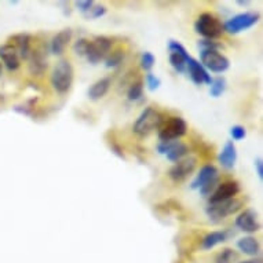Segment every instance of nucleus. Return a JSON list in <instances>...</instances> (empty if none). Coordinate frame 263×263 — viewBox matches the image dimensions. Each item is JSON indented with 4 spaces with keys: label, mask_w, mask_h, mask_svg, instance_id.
Masks as SVG:
<instances>
[{
    "label": "nucleus",
    "mask_w": 263,
    "mask_h": 263,
    "mask_svg": "<svg viewBox=\"0 0 263 263\" xmlns=\"http://www.w3.org/2000/svg\"><path fill=\"white\" fill-rule=\"evenodd\" d=\"M74 79V70L73 66L70 64L69 60H60L54 66V69L50 76V82H51L52 88L58 92V94H66L69 92L73 84Z\"/></svg>",
    "instance_id": "1"
},
{
    "label": "nucleus",
    "mask_w": 263,
    "mask_h": 263,
    "mask_svg": "<svg viewBox=\"0 0 263 263\" xmlns=\"http://www.w3.org/2000/svg\"><path fill=\"white\" fill-rule=\"evenodd\" d=\"M164 120H165V117H164L163 113L159 112L153 106H147L138 116L133 129H134L135 134L139 135V137H145V135L152 134L156 129H159L164 123Z\"/></svg>",
    "instance_id": "2"
},
{
    "label": "nucleus",
    "mask_w": 263,
    "mask_h": 263,
    "mask_svg": "<svg viewBox=\"0 0 263 263\" xmlns=\"http://www.w3.org/2000/svg\"><path fill=\"white\" fill-rule=\"evenodd\" d=\"M194 30L207 40H215L224 33L223 24L212 13L200 14L194 22Z\"/></svg>",
    "instance_id": "3"
},
{
    "label": "nucleus",
    "mask_w": 263,
    "mask_h": 263,
    "mask_svg": "<svg viewBox=\"0 0 263 263\" xmlns=\"http://www.w3.org/2000/svg\"><path fill=\"white\" fill-rule=\"evenodd\" d=\"M242 207H244V201L234 197V199L219 201V203H208L207 208H205V214L212 223H218L220 220H223L224 218L240 211Z\"/></svg>",
    "instance_id": "4"
},
{
    "label": "nucleus",
    "mask_w": 263,
    "mask_h": 263,
    "mask_svg": "<svg viewBox=\"0 0 263 263\" xmlns=\"http://www.w3.org/2000/svg\"><path fill=\"white\" fill-rule=\"evenodd\" d=\"M187 133V124L182 117L174 116L165 119L159 128L160 142H171L178 141Z\"/></svg>",
    "instance_id": "5"
},
{
    "label": "nucleus",
    "mask_w": 263,
    "mask_h": 263,
    "mask_svg": "<svg viewBox=\"0 0 263 263\" xmlns=\"http://www.w3.org/2000/svg\"><path fill=\"white\" fill-rule=\"evenodd\" d=\"M113 50V39L108 36H97L88 42L86 51V58L90 64H98L105 60L108 54Z\"/></svg>",
    "instance_id": "6"
},
{
    "label": "nucleus",
    "mask_w": 263,
    "mask_h": 263,
    "mask_svg": "<svg viewBox=\"0 0 263 263\" xmlns=\"http://www.w3.org/2000/svg\"><path fill=\"white\" fill-rule=\"evenodd\" d=\"M200 64L214 73H223L229 69L230 61L218 50H200Z\"/></svg>",
    "instance_id": "7"
},
{
    "label": "nucleus",
    "mask_w": 263,
    "mask_h": 263,
    "mask_svg": "<svg viewBox=\"0 0 263 263\" xmlns=\"http://www.w3.org/2000/svg\"><path fill=\"white\" fill-rule=\"evenodd\" d=\"M259 15L258 13H241L234 15L230 20L223 24L224 32H228L230 35H237L242 30L251 29L252 26H255L259 22Z\"/></svg>",
    "instance_id": "8"
},
{
    "label": "nucleus",
    "mask_w": 263,
    "mask_h": 263,
    "mask_svg": "<svg viewBox=\"0 0 263 263\" xmlns=\"http://www.w3.org/2000/svg\"><path fill=\"white\" fill-rule=\"evenodd\" d=\"M196 167H197V159L189 156V157H185L174 164L170 168L168 177L171 178V181L179 183V182L186 181L194 173Z\"/></svg>",
    "instance_id": "9"
},
{
    "label": "nucleus",
    "mask_w": 263,
    "mask_h": 263,
    "mask_svg": "<svg viewBox=\"0 0 263 263\" xmlns=\"http://www.w3.org/2000/svg\"><path fill=\"white\" fill-rule=\"evenodd\" d=\"M157 151L160 155H165L167 160L175 164L179 160L185 159L189 147L181 141H171V142H160L157 145Z\"/></svg>",
    "instance_id": "10"
},
{
    "label": "nucleus",
    "mask_w": 263,
    "mask_h": 263,
    "mask_svg": "<svg viewBox=\"0 0 263 263\" xmlns=\"http://www.w3.org/2000/svg\"><path fill=\"white\" fill-rule=\"evenodd\" d=\"M170 50V64L178 73H185L186 72V60L189 58V52L186 51V48L182 46L179 42L170 40L168 42Z\"/></svg>",
    "instance_id": "11"
},
{
    "label": "nucleus",
    "mask_w": 263,
    "mask_h": 263,
    "mask_svg": "<svg viewBox=\"0 0 263 263\" xmlns=\"http://www.w3.org/2000/svg\"><path fill=\"white\" fill-rule=\"evenodd\" d=\"M29 72L33 76H42L46 72L48 66V58H47V50L44 46H39L30 50L29 54Z\"/></svg>",
    "instance_id": "12"
},
{
    "label": "nucleus",
    "mask_w": 263,
    "mask_h": 263,
    "mask_svg": "<svg viewBox=\"0 0 263 263\" xmlns=\"http://www.w3.org/2000/svg\"><path fill=\"white\" fill-rule=\"evenodd\" d=\"M186 72L189 73L192 82L194 84H197V86H201V84H208L210 86L211 84V74L208 73V70L200 64L199 61L194 60L193 57H189L186 60Z\"/></svg>",
    "instance_id": "13"
},
{
    "label": "nucleus",
    "mask_w": 263,
    "mask_h": 263,
    "mask_svg": "<svg viewBox=\"0 0 263 263\" xmlns=\"http://www.w3.org/2000/svg\"><path fill=\"white\" fill-rule=\"evenodd\" d=\"M240 183L237 181H224L220 182L215 192L211 194V197L208 199L210 203H219V201H226V200L234 199L240 193Z\"/></svg>",
    "instance_id": "14"
},
{
    "label": "nucleus",
    "mask_w": 263,
    "mask_h": 263,
    "mask_svg": "<svg viewBox=\"0 0 263 263\" xmlns=\"http://www.w3.org/2000/svg\"><path fill=\"white\" fill-rule=\"evenodd\" d=\"M234 223L240 230L246 233H255L260 229V223L258 220V215L254 210H244L240 215L236 218Z\"/></svg>",
    "instance_id": "15"
},
{
    "label": "nucleus",
    "mask_w": 263,
    "mask_h": 263,
    "mask_svg": "<svg viewBox=\"0 0 263 263\" xmlns=\"http://www.w3.org/2000/svg\"><path fill=\"white\" fill-rule=\"evenodd\" d=\"M216 179H219V171L216 170V167L211 165V164H207L201 167L199 171V174L196 175V178L192 182V189L200 190L203 186L208 185L210 182H214Z\"/></svg>",
    "instance_id": "16"
},
{
    "label": "nucleus",
    "mask_w": 263,
    "mask_h": 263,
    "mask_svg": "<svg viewBox=\"0 0 263 263\" xmlns=\"http://www.w3.org/2000/svg\"><path fill=\"white\" fill-rule=\"evenodd\" d=\"M10 43L17 51L20 60H28L32 50V36L29 33H17L10 37Z\"/></svg>",
    "instance_id": "17"
},
{
    "label": "nucleus",
    "mask_w": 263,
    "mask_h": 263,
    "mask_svg": "<svg viewBox=\"0 0 263 263\" xmlns=\"http://www.w3.org/2000/svg\"><path fill=\"white\" fill-rule=\"evenodd\" d=\"M72 36H73V32L70 28H66V29L58 32L50 42V52L54 55H62L66 47L72 42Z\"/></svg>",
    "instance_id": "18"
},
{
    "label": "nucleus",
    "mask_w": 263,
    "mask_h": 263,
    "mask_svg": "<svg viewBox=\"0 0 263 263\" xmlns=\"http://www.w3.org/2000/svg\"><path fill=\"white\" fill-rule=\"evenodd\" d=\"M0 60L3 61V64L9 70H17L21 66V60H20L15 48L9 43L3 44L0 47Z\"/></svg>",
    "instance_id": "19"
},
{
    "label": "nucleus",
    "mask_w": 263,
    "mask_h": 263,
    "mask_svg": "<svg viewBox=\"0 0 263 263\" xmlns=\"http://www.w3.org/2000/svg\"><path fill=\"white\" fill-rule=\"evenodd\" d=\"M237 161V149L233 141L224 143L223 149L219 153V163L224 170H233Z\"/></svg>",
    "instance_id": "20"
},
{
    "label": "nucleus",
    "mask_w": 263,
    "mask_h": 263,
    "mask_svg": "<svg viewBox=\"0 0 263 263\" xmlns=\"http://www.w3.org/2000/svg\"><path fill=\"white\" fill-rule=\"evenodd\" d=\"M112 86V79L110 78H102L92 84L88 88V98L91 101H98L104 98L105 95L108 94L109 88Z\"/></svg>",
    "instance_id": "21"
},
{
    "label": "nucleus",
    "mask_w": 263,
    "mask_h": 263,
    "mask_svg": "<svg viewBox=\"0 0 263 263\" xmlns=\"http://www.w3.org/2000/svg\"><path fill=\"white\" fill-rule=\"evenodd\" d=\"M237 248L241 251L242 254L248 255V256H256L259 254V251H260V244L252 236H246V237L238 240Z\"/></svg>",
    "instance_id": "22"
},
{
    "label": "nucleus",
    "mask_w": 263,
    "mask_h": 263,
    "mask_svg": "<svg viewBox=\"0 0 263 263\" xmlns=\"http://www.w3.org/2000/svg\"><path fill=\"white\" fill-rule=\"evenodd\" d=\"M228 237V232H220V230H218V232H211L207 236H204V238L201 240V248L203 250H212L216 246H219V244L226 241Z\"/></svg>",
    "instance_id": "23"
},
{
    "label": "nucleus",
    "mask_w": 263,
    "mask_h": 263,
    "mask_svg": "<svg viewBox=\"0 0 263 263\" xmlns=\"http://www.w3.org/2000/svg\"><path fill=\"white\" fill-rule=\"evenodd\" d=\"M143 87H145V83H143L142 79L134 80V82L129 84L128 90H127V98L129 101L141 100L143 95Z\"/></svg>",
    "instance_id": "24"
},
{
    "label": "nucleus",
    "mask_w": 263,
    "mask_h": 263,
    "mask_svg": "<svg viewBox=\"0 0 263 263\" xmlns=\"http://www.w3.org/2000/svg\"><path fill=\"white\" fill-rule=\"evenodd\" d=\"M124 57H125L124 48H121V47L113 48L112 51L108 54V57L105 58V60H106V66H108V68H116V66H119V65L123 62Z\"/></svg>",
    "instance_id": "25"
},
{
    "label": "nucleus",
    "mask_w": 263,
    "mask_h": 263,
    "mask_svg": "<svg viewBox=\"0 0 263 263\" xmlns=\"http://www.w3.org/2000/svg\"><path fill=\"white\" fill-rule=\"evenodd\" d=\"M224 90H226V80H224V78L212 79L211 84H210V94H211V97L218 98V97L223 94Z\"/></svg>",
    "instance_id": "26"
},
{
    "label": "nucleus",
    "mask_w": 263,
    "mask_h": 263,
    "mask_svg": "<svg viewBox=\"0 0 263 263\" xmlns=\"http://www.w3.org/2000/svg\"><path fill=\"white\" fill-rule=\"evenodd\" d=\"M236 259H237V254L232 248H223L216 255L215 263H233Z\"/></svg>",
    "instance_id": "27"
},
{
    "label": "nucleus",
    "mask_w": 263,
    "mask_h": 263,
    "mask_svg": "<svg viewBox=\"0 0 263 263\" xmlns=\"http://www.w3.org/2000/svg\"><path fill=\"white\" fill-rule=\"evenodd\" d=\"M155 62H156V58L151 51L142 52V55H141V66H142L143 70L151 72L152 68L155 66Z\"/></svg>",
    "instance_id": "28"
},
{
    "label": "nucleus",
    "mask_w": 263,
    "mask_h": 263,
    "mask_svg": "<svg viewBox=\"0 0 263 263\" xmlns=\"http://www.w3.org/2000/svg\"><path fill=\"white\" fill-rule=\"evenodd\" d=\"M88 39H84V37H80V39L76 40V43L73 44V51L76 55L84 57L86 55L87 47H88Z\"/></svg>",
    "instance_id": "29"
},
{
    "label": "nucleus",
    "mask_w": 263,
    "mask_h": 263,
    "mask_svg": "<svg viewBox=\"0 0 263 263\" xmlns=\"http://www.w3.org/2000/svg\"><path fill=\"white\" fill-rule=\"evenodd\" d=\"M230 135H232V138L234 141H241V139H244L247 137L246 127H242V125H233L230 128Z\"/></svg>",
    "instance_id": "30"
},
{
    "label": "nucleus",
    "mask_w": 263,
    "mask_h": 263,
    "mask_svg": "<svg viewBox=\"0 0 263 263\" xmlns=\"http://www.w3.org/2000/svg\"><path fill=\"white\" fill-rule=\"evenodd\" d=\"M161 84V80H160L156 74H153L152 72H147L146 74V86L151 91H156Z\"/></svg>",
    "instance_id": "31"
},
{
    "label": "nucleus",
    "mask_w": 263,
    "mask_h": 263,
    "mask_svg": "<svg viewBox=\"0 0 263 263\" xmlns=\"http://www.w3.org/2000/svg\"><path fill=\"white\" fill-rule=\"evenodd\" d=\"M76 5V7H78V10L80 11V13L83 14H88L91 11V9L94 7V2L92 0H80V2H76L74 3Z\"/></svg>",
    "instance_id": "32"
},
{
    "label": "nucleus",
    "mask_w": 263,
    "mask_h": 263,
    "mask_svg": "<svg viewBox=\"0 0 263 263\" xmlns=\"http://www.w3.org/2000/svg\"><path fill=\"white\" fill-rule=\"evenodd\" d=\"M199 47L200 50H218V51H219V48L222 47V44L216 43L215 40L203 39L199 42Z\"/></svg>",
    "instance_id": "33"
},
{
    "label": "nucleus",
    "mask_w": 263,
    "mask_h": 263,
    "mask_svg": "<svg viewBox=\"0 0 263 263\" xmlns=\"http://www.w3.org/2000/svg\"><path fill=\"white\" fill-rule=\"evenodd\" d=\"M105 14H106V7L102 5H94V7L91 9V11L88 14H87V17L88 18H92V20H95V18H101L104 17Z\"/></svg>",
    "instance_id": "34"
},
{
    "label": "nucleus",
    "mask_w": 263,
    "mask_h": 263,
    "mask_svg": "<svg viewBox=\"0 0 263 263\" xmlns=\"http://www.w3.org/2000/svg\"><path fill=\"white\" fill-rule=\"evenodd\" d=\"M255 170H256V174L260 179H263V161L262 159L255 160Z\"/></svg>",
    "instance_id": "35"
},
{
    "label": "nucleus",
    "mask_w": 263,
    "mask_h": 263,
    "mask_svg": "<svg viewBox=\"0 0 263 263\" xmlns=\"http://www.w3.org/2000/svg\"><path fill=\"white\" fill-rule=\"evenodd\" d=\"M251 2H237V5L240 6H247V5H250Z\"/></svg>",
    "instance_id": "36"
},
{
    "label": "nucleus",
    "mask_w": 263,
    "mask_h": 263,
    "mask_svg": "<svg viewBox=\"0 0 263 263\" xmlns=\"http://www.w3.org/2000/svg\"><path fill=\"white\" fill-rule=\"evenodd\" d=\"M240 263H259L258 260H244V262H240Z\"/></svg>",
    "instance_id": "37"
},
{
    "label": "nucleus",
    "mask_w": 263,
    "mask_h": 263,
    "mask_svg": "<svg viewBox=\"0 0 263 263\" xmlns=\"http://www.w3.org/2000/svg\"><path fill=\"white\" fill-rule=\"evenodd\" d=\"M2 73H3V65L0 62V76H2Z\"/></svg>",
    "instance_id": "38"
}]
</instances>
